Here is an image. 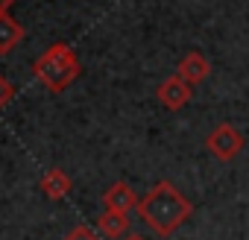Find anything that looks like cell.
Masks as SVG:
<instances>
[{
    "instance_id": "10",
    "label": "cell",
    "mask_w": 249,
    "mask_h": 240,
    "mask_svg": "<svg viewBox=\"0 0 249 240\" xmlns=\"http://www.w3.org/2000/svg\"><path fill=\"white\" fill-rule=\"evenodd\" d=\"M62 240H103V237H100L94 228H88V225H73Z\"/></svg>"
},
{
    "instance_id": "1",
    "label": "cell",
    "mask_w": 249,
    "mask_h": 240,
    "mask_svg": "<svg viewBox=\"0 0 249 240\" xmlns=\"http://www.w3.org/2000/svg\"><path fill=\"white\" fill-rule=\"evenodd\" d=\"M135 211L141 214V220H144L159 237H170L185 220H191L194 205H191V199H188L185 193L176 190L173 182L161 179V182H156V185L138 199V208H135Z\"/></svg>"
},
{
    "instance_id": "3",
    "label": "cell",
    "mask_w": 249,
    "mask_h": 240,
    "mask_svg": "<svg viewBox=\"0 0 249 240\" xmlns=\"http://www.w3.org/2000/svg\"><path fill=\"white\" fill-rule=\"evenodd\" d=\"M205 147H208V153H211L214 158L231 161V158L243 150V135H240V129L231 126V123H217V126L205 135Z\"/></svg>"
},
{
    "instance_id": "11",
    "label": "cell",
    "mask_w": 249,
    "mask_h": 240,
    "mask_svg": "<svg viewBox=\"0 0 249 240\" xmlns=\"http://www.w3.org/2000/svg\"><path fill=\"white\" fill-rule=\"evenodd\" d=\"M12 97H15V88H12V82H6L3 76H0V111H3V108L12 103Z\"/></svg>"
},
{
    "instance_id": "4",
    "label": "cell",
    "mask_w": 249,
    "mask_h": 240,
    "mask_svg": "<svg viewBox=\"0 0 249 240\" xmlns=\"http://www.w3.org/2000/svg\"><path fill=\"white\" fill-rule=\"evenodd\" d=\"M156 97H159V103H161L164 108L179 111V108H185V105L191 103V97H194V85H188L185 79H179V76L173 73V76H167V79L159 82Z\"/></svg>"
},
{
    "instance_id": "2",
    "label": "cell",
    "mask_w": 249,
    "mask_h": 240,
    "mask_svg": "<svg viewBox=\"0 0 249 240\" xmlns=\"http://www.w3.org/2000/svg\"><path fill=\"white\" fill-rule=\"evenodd\" d=\"M79 70H82L79 56H76V50H73L71 44H65V41L50 44V47L33 62V76H36L47 91H53V94L65 91V88L79 76Z\"/></svg>"
},
{
    "instance_id": "9",
    "label": "cell",
    "mask_w": 249,
    "mask_h": 240,
    "mask_svg": "<svg viewBox=\"0 0 249 240\" xmlns=\"http://www.w3.org/2000/svg\"><path fill=\"white\" fill-rule=\"evenodd\" d=\"M24 35H27V30L12 15H0V56H9L24 41Z\"/></svg>"
},
{
    "instance_id": "7",
    "label": "cell",
    "mask_w": 249,
    "mask_h": 240,
    "mask_svg": "<svg viewBox=\"0 0 249 240\" xmlns=\"http://www.w3.org/2000/svg\"><path fill=\"white\" fill-rule=\"evenodd\" d=\"M38 188H41V193H44L47 199H56V202H59V199H65V196L73 190V179H71L62 167H50V170H44Z\"/></svg>"
},
{
    "instance_id": "12",
    "label": "cell",
    "mask_w": 249,
    "mask_h": 240,
    "mask_svg": "<svg viewBox=\"0 0 249 240\" xmlns=\"http://www.w3.org/2000/svg\"><path fill=\"white\" fill-rule=\"evenodd\" d=\"M12 6H15V0H0V15H9Z\"/></svg>"
},
{
    "instance_id": "6",
    "label": "cell",
    "mask_w": 249,
    "mask_h": 240,
    "mask_svg": "<svg viewBox=\"0 0 249 240\" xmlns=\"http://www.w3.org/2000/svg\"><path fill=\"white\" fill-rule=\"evenodd\" d=\"M103 205H106V211H114V214L129 217V211L138 208V196H135V190H132L126 182H114V185L103 193Z\"/></svg>"
},
{
    "instance_id": "8",
    "label": "cell",
    "mask_w": 249,
    "mask_h": 240,
    "mask_svg": "<svg viewBox=\"0 0 249 240\" xmlns=\"http://www.w3.org/2000/svg\"><path fill=\"white\" fill-rule=\"evenodd\" d=\"M129 231V217L114 214V211H103L97 217V234L103 240H123Z\"/></svg>"
},
{
    "instance_id": "13",
    "label": "cell",
    "mask_w": 249,
    "mask_h": 240,
    "mask_svg": "<svg viewBox=\"0 0 249 240\" xmlns=\"http://www.w3.org/2000/svg\"><path fill=\"white\" fill-rule=\"evenodd\" d=\"M123 240H147V237H141V234H135V231H132V234H126V237H123Z\"/></svg>"
},
{
    "instance_id": "5",
    "label": "cell",
    "mask_w": 249,
    "mask_h": 240,
    "mask_svg": "<svg viewBox=\"0 0 249 240\" xmlns=\"http://www.w3.org/2000/svg\"><path fill=\"white\" fill-rule=\"evenodd\" d=\"M208 73H211V62H208V56H202L199 50H191V53L182 56V62L176 65V76L185 79L188 85H199V82H205Z\"/></svg>"
}]
</instances>
